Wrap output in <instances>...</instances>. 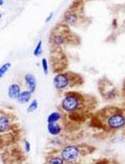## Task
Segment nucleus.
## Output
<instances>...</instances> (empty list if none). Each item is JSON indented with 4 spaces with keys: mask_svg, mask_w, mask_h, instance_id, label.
<instances>
[{
    "mask_svg": "<svg viewBox=\"0 0 125 164\" xmlns=\"http://www.w3.org/2000/svg\"><path fill=\"white\" fill-rule=\"evenodd\" d=\"M102 123L108 131L119 132L125 129V110L108 107L102 111Z\"/></svg>",
    "mask_w": 125,
    "mask_h": 164,
    "instance_id": "1",
    "label": "nucleus"
},
{
    "mask_svg": "<svg viewBox=\"0 0 125 164\" xmlns=\"http://www.w3.org/2000/svg\"><path fill=\"white\" fill-rule=\"evenodd\" d=\"M83 98L77 93H67L61 100V109L68 114L76 113L82 108Z\"/></svg>",
    "mask_w": 125,
    "mask_h": 164,
    "instance_id": "2",
    "label": "nucleus"
},
{
    "mask_svg": "<svg viewBox=\"0 0 125 164\" xmlns=\"http://www.w3.org/2000/svg\"><path fill=\"white\" fill-rule=\"evenodd\" d=\"M71 72H59L53 79V86L57 91H63L69 87H73L76 83H74V80H77V75Z\"/></svg>",
    "mask_w": 125,
    "mask_h": 164,
    "instance_id": "3",
    "label": "nucleus"
},
{
    "mask_svg": "<svg viewBox=\"0 0 125 164\" xmlns=\"http://www.w3.org/2000/svg\"><path fill=\"white\" fill-rule=\"evenodd\" d=\"M59 155L62 157L65 163H73L79 159L81 155V148L76 144H67L64 145L59 151Z\"/></svg>",
    "mask_w": 125,
    "mask_h": 164,
    "instance_id": "4",
    "label": "nucleus"
},
{
    "mask_svg": "<svg viewBox=\"0 0 125 164\" xmlns=\"http://www.w3.org/2000/svg\"><path fill=\"white\" fill-rule=\"evenodd\" d=\"M24 84L26 86L27 90L32 94L36 91V87H37L36 78L32 74H26L24 75Z\"/></svg>",
    "mask_w": 125,
    "mask_h": 164,
    "instance_id": "5",
    "label": "nucleus"
},
{
    "mask_svg": "<svg viewBox=\"0 0 125 164\" xmlns=\"http://www.w3.org/2000/svg\"><path fill=\"white\" fill-rule=\"evenodd\" d=\"M21 92H22V91H21L20 85L11 84L10 86L8 87L7 95H8V97L10 98L11 100H17V98L19 97V95H20Z\"/></svg>",
    "mask_w": 125,
    "mask_h": 164,
    "instance_id": "6",
    "label": "nucleus"
},
{
    "mask_svg": "<svg viewBox=\"0 0 125 164\" xmlns=\"http://www.w3.org/2000/svg\"><path fill=\"white\" fill-rule=\"evenodd\" d=\"M47 132L50 136L58 137L62 133V127L59 123H50L47 124Z\"/></svg>",
    "mask_w": 125,
    "mask_h": 164,
    "instance_id": "7",
    "label": "nucleus"
},
{
    "mask_svg": "<svg viewBox=\"0 0 125 164\" xmlns=\"http://www.w3.org/2000/svg\"><path fill=\"white\" fill-rule=\"evenodd\" d=\"M31 98H32V93L29 92L28 90H24V91H22V92L20 93L19 97L17 98L16 101L19 104H22V105H24V104L29 103Z\"/></svg>",
    "mask_w": 125,
    "mask_h": 164,
    "instance_id": "8",
    "label": "nucleus"
},
{
    "mask_svg": "<svg viewBox=\"0 0 125 164\" xmlns=\"http://www.w3.org/2000/svg\"><path fill=\"white\" fill-rule=\"evenodd\" d=\"M11 122L7 116L5 115H0V133L7 131L10 128Z\"/></svg>",
    "mask_w": 125,
    "mask_h": 164,
    "instance_id": "9",
    "label": "nucleus"
},
{
    "mask_svg": "<svg viewBox=\"0 0 125 164\" xmlns=\"http://www.w3.org/2000/svg\"><path fill=\"white\" fill-rule=\"evenodd\" d=\"M61 119H62V113L59 111H54L48 115L47 124H50V123H58Z\"/></svg>",
    "mask_w": 125,
    "mask_h": 164,
    "instance_id": "10",
    "label": "nucleus"
},
{
    "mask_svg": "<svg viewBox=\"0 0 125 164\" xmlns=\"http://www.w3.org/2000/svg\"><path fill=\"white\" fill-rule=\"evenodd\" d=\"M46 164H65V161L59 155H51L46 160Z\"/></svg>",
    "mask_w": 125,
    "mask_h": 164,
    "instance_id": "11",
    "label": "nucleus"
},
{
    "mask_svg": "<svg viewBox=\"0 0 125 164\" xmlns=\"http://www.w3.org/2000/svg\"><path fill=\"white\" fill-rule=\"evenodd\" d=\"M65 21L69 24V25H74L77 22V16L76 14L72 13V12L68 11L66 14H65Z\"/></svg>",
    "mask_w": 125,
    "mask_h": 164,
    "instance_id": "12",
    "label": "nucleus"
},
{
    "mask_svg": "<svg viewBox=\"0 0 125 164\" xmlns=\"http://www.w3.org/2000/svg\"><path fill=\"white\" fill-rule=\"evenodd\" d=\"M52 38L55 45H63V43H65V37L64 35H62V34H56Z\"/></svg>",
    "mask_w": 125,
    "mask_h": 164,
    "instance_id": "13",
    "label": "nucleus"
},
{
    "mask_svg": "<svg viewBox=\"0 0 125 164\" xmlns=\"http://www.w3.org/2000/svg\"><path fill=\"white\" fill-rule=\"evenodd\" d=\"M11 68V64L10 62H5L4 65H2L0 67V79H2L5 75V74L9 71V69Z\"/></svg>",
    "mask_w": 125,
    "mask_h": 164,
    "instance_id": "14",
    "label": "nucleus"
},
{
    "mask_svg": "<svg viewBox=\"0 0 125 164\" xmlns=\"http://www.w3.org/2000/svg\"><path fill=\"white\" fill-rule=\"evenodd\" d=\"M37 109H38V101L33 100L32 102H30L29 106H28L27 112L28 113H33V112H35Z\"/></svg>",
    "mask_w": 125,
    "mask_h": 164,
    "instance_id": "15",
    "label": "nucleus"
},
{
    "mask_svg": "<svg viewBox=\"0 0 125 164\" xmlns=\"http://www.w3.org/2000/svg\"><path fill=\"white\" fill-rule=\"evenodd\" d=\"M41 53H42V40L40 39L39 42H37L35 49L33 50V55H34V56H39Z\"/></svg>",
    "mask_w": 125,
    "mask_h": 164,
    "instance_id": "16",
    "label": "nucleus"
},
{
    "mask_svg": "<svg viewBox=\"0 0 125 164\" xmlns=\"http://www.w3.org/2000/svg\"><path fill=\"white\" fill-rule=\"evenodd\" d=\"M41 65H42V70H43V72H44V75H47L48 72H49V68H48L47 59H41Z\"/></svg>",
    "mask_w": 125,
    "mask_h": 164,
    "instance_id": "17",
    "label": "nucleus"
},
{
    "mask_svg": "<svg viewBox=\"0 0 125 164\" xmlns=\"http://www.w3.org/2000/svg\"><path fill=\"white\" fill-rule=\"evenodd\" d=\"M23 146H24V150H25V152H26V153H29L30 151H31V144H30V142H29V141L24 140V142H23Z\"/></svg>",
    "mask_w": 125,
    "mask_h": 164,
    "instance_id": "18",
    "label": "nucleus"
},
{
    "mask_svg": "<svg viewBox=\"0 0 125 164\" xmlns=\"http://www.w3.org/2000/svg\"><path fill=\"white\" fill-rule=\"evenodd\" d=\"M52 17H53V12H51V13H50V14L48 15V16H47V17H46V19H45V21H46V22H49V21H50V20H51V19H52Z\"/></svg>",
    "mask_w": 125,
    "mask_h": 164,
    "instance_id": "19",
    "label": "nucleus"
},
{
    "mask_svg": "<svg viewBox=\"0 0 125 164\" xmlns=\"http://www.w3.org/2000/svg\"><path fill=\"white\" fill-rule=\"evenodd\" d=\"M124 106H125V84H124Z\"/></svg>",
    "mask_w": 125,
    "mask_h": 164,
    "instance_id": "20",
    "label": "nucleus"
},
{
    "mask_svg": "<svg viewBox=\"0 0 125 164\" xmlns=\"http://www.w3.org/2000/svg\"><path fill=\"white\" fill-rule=\"evenodd\" d=\"M3 3H4V1H3V0H0V6L3 5Z\"/></svg>",
    "mask_w": 125,
    "mask_h": 164,
    "instance_id": "21",
    "label": "nucleus"
},
{
    "mask_svg": "<svg viewBox=\"0 0 125 164\" xmlns=\"http://www.w3.org/2000/svg\"><path fill=\"white\" fill-rule=\"evenodd\" d=\"M2 17V14H1V12H0V18H1Z\"/></svg>",
    "mask_w": 125,
    "mask_h": 164,
    "instance_id": "22",
    "label": "nucleus"
}]
</instances>
